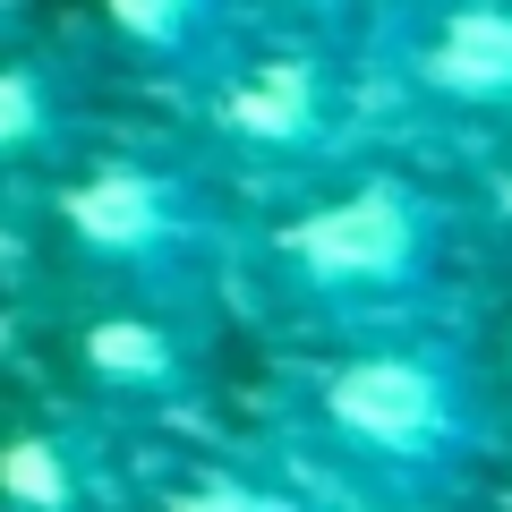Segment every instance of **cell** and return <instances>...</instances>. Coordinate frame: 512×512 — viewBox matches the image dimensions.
Segmentation results:
<instances>
[{
    "mask_svg": "<svg viewBox=\"0 0 512 512\" xmlns=\"http://www.w3.org/2000/svg\"><path fill=\"white\" fill-rule=\"evenodd\" d=\"M402 86L453 120L512 128V0H436L402 35Z\"/></svg>",
    "mask_w": 512,
    "mask_h": 512,
    "instance_id": "obj_5",
    "label": "cell"
},
{
    "mask_svg": "<svg viewBox=\"0 0 512 512\" xmlns=\"http://www.w3.org/2000/svg\"><path fill=\"white\" fill-rule=\"evenodd\" d=\"M0 43H26V0H0Z\"/></svg>",
    "mask_w": 512,
    "mask_h": 512,
    "instance_id": "obj_12",
    "label": "cell"
},
{
    "mask_svg": "<svg viewBox=\"0 0 512 512\" xmlns=\"http://www.w3.org/2000/svg\"><path fill=\"white\" fill-rule=\"evenodd\" d=\"M77 367L103 384L111 402H180L197 384V316L180 308H146V299H120L77 333Z\"/></svg>",
    "mask_w": 512,
    "mask_h": 512,
    "instance_id": "obj_6",
    "label": "cell"
},
{
    "mask_svg": "<svg viewBox=\"0 0 512 512\" xmlns=\"http://www.w3.org/2000/svg\"><path fill=\"white\" fill-rule=\"evenodd\" d=\"M487 214H495V231H504V239H512V163H504V171H495V188H487Z\"/></svg>",
    "mask_w": 512,
    "mask_h": 512,
    "instance_id": "obj_11",
    "label": "cell"
},
{
    "mask_svg": "<svg viewBox=\"0 0 512 512\" xmlns=\"http://www.w3.org/2000/svg\"><path fill=\"white\" fill-rule=\"evenodd\" d=\"M444 248H453V214L402 171H359V180L325 188L274 222L265 239V274L316 325L350 333H393L436 299Z\"/></svg>",
    "mask_w": 512,
    "mask_h": 512,
    "instance_id": "obj_1",
    "label": "cell"
},
{
    "mask_svg": "<svg viewBox=\"0 0 512 512\" xmlns=\"http://www.w3.org/2000/svg\"><path fill=\"white\" fill-rule=\"evenodd\" d=\"M316 427L367 470L402 478V487H436L487 453V384L461 342L393 333L316 376Z\"/></svg>",
    "mask_w": 512,
    "mask_h": 512,
    "instance_id": "obj_3",
    "label": "cell"
},
{
    "mask_svg": "<svg viewBox=\"0 0 512 512\" xmlns=\"http://www.w3.org/2000/svg\"><path fill=\"white\" fill-rule=\"evenodd\" d=\"M103 26L146 77L214 86L248 52V0H103Z\"/></svg>",
    "mask_w": 512,
    "mask_h": 512,
    "instance_id": "obj_7",
    "label": "cell"
},
{
    "mask_svg": "<svg viewBox=\"0 0 512 512\" xmlns=\"http://www.w3.org/2000/svg\"><path fill=\"white\" fill-rule=\"evenodd\" d=\"M120 461L94 419H43L0 444V512H111Z\"/></svg>",
    "mask_w": 512,
    "mask_h": 512,
    "instance_id": "obj_8",
    "label": "cell"
},
{
    "mask_svg": "<svg viewBox=\"0 0 512 512\" xmlns=\"http://www.w3.org/2000/svg\"><path fill=\"white\" fill-rule=\"evenodd\" d=\"M299 9H316V18H333V9H350V0H299Z\"/></svg>",
    "mask_w": 512,
    "mask_h": 512,
    "instance_id": "obj_13",
    "label": "cell"
},
{
    "mask_svg": "<svg viewBox=\"0 0 512 512\" xmlns=\"http://www.w3.org/2000/svg\"><path fill=\"white\" fill-rule=\"evenodd\" d=\"M163 512H316V504L291 495V487H265V478H197V487H180Z\"/></svg>",
    "mask_w": 512,
    "mask_h": 512,
    "instance_id": "obj_10",
    "label": "cell"
},
{
    "mask_svg": "<svg viewBox=\"0 0 512 512\" xmlns=\"http://www.w3.org/2000/svg\"><path fill=\"white\" fill-rule=\"evenodd\" d=\"M77 137V77L35 43H0V163H52Z\"/></svg>",
    "mask_w": 512,
    "mask_h": 512,
    "instance_id": "obj_9",
    "label": "cell"
},
{
    "mask_svg": "<svg viewBox=\"0 0 512 512\" xmlns=\"http://www.w3.org/2000/svg\"><path fill=\"white\" fill-rule=\"evenodd\" d=\"M60 248L86 265L94 282L146 299V308L197 316L222 282V205L205 180L171 154H94L60 180L52 197Z\"/></svg>",
    "mask_w": 512,
    "mask_h": 512,
    "instance_id": "obj_2",
    "label": "cell"
},
{
    "mask_svg": "<svg viewBox=\"0 0 512 512\" xmlns=\"http://www.w3.org/2000/svg\"><path fill=\"white\" fill-rule=\"evenodd\" d=\"M205 111H214V137L231 154L265 171H308L342 146L350 128V77L333 52L316 43H291V52H239L231 69L205 86Z\"/></svg>",
    "mask_w": 512,
    "mask_h": 512,
    "instance_id": "obj_4",
    "label": "cell"
}]
</instances>
